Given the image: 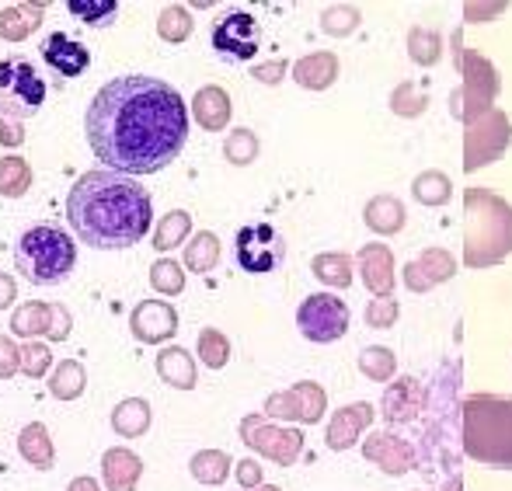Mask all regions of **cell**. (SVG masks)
<instances>
[{
  "instance_id": "43",
  "label": "cell",
  "mask_w": 512,
  "mask_h": 491,
  "mask_svg": "<svg viewBox=\"0 0 512 491\" xmlns=\"http://www.w3.org/2000/svg\"><path fill=\"white\" fill-rule=\"evenodd\" d=\"M401 314V303L394 296H373V303L366 307V324L370 328H391Z\"/></svg>"
},
{
  "instance_id": "15",
  "label": "cell",
  "mask_w": 512,
  "mask_h": 491,
  "mask_svg": "<svg viewBox=\"0 0 512 491\" xmlns=\"http://www.w3.org/2000/svg\"><path fill=\"white\" fill-rule=\"evenodd\" d=\"M129 328H133L136 342L161 345V342H168V338H175L178 310L164 300H143V303H136L133 317H129Z\"/></svg>"
},
{
  "instance_id": "53",
  "label": "cell",
  "mask_w": 512,
  "mask_h": 491,
  "mask_svg": "<svg viewBox=\"0 0 512 491\" xmlns=\"http://www.w3.org/2000/svg\"><path fill=\"white\" fill-rule=\"evenodd\" d=\"M255 491H283V488H276V485H262V488H255Z\"/></svg>"
},
{
  "instance_id": "11",
  "label": "cell",
  "mask_w": 512,
  "mask_h": 491,
  "mask_svg": "<svg viewBox=\"0 0 512 491\" xmlns=\"http://www.w3.org/2000/svg\"><path fill=\"white\" fill-rule=\"evenodd\" d=\"M237 265L251 276H265V272H276L286 258V241L272 223H251V227L237 230L234 241Z\"/></svg>"
},
{
  "instance_id": "3",
  "label": "cell",
  "mask_w": 512,
  "mask_h": 491,
  "mask_svg": "<svg viewBox=\"0 0 512 491\" xmlns=\"http://www.w3.org/2000/svg\"><path fill=\"white\" fill-rule=\"evenodd\" d=\"M512 255V206L499 192H464V265L492 269Z\"/></svg>"
},
{
  "instance_id": "24",
  "label": "cell",
  "mask_w": 512,
  "mask_h": 491,
  "mask_svg": "<svg viewBox=\"0 0 512 491\" xmlns=\"http://www.w3.org/2000/svg\"><path fill=\"white\" fill-rule=\"evenodd\" d=\"M157 377L168 387H178V391H192L196 387V363H192V352L182 349V345H171V349L157 352Z\"/></svg>"
},
{
  "instance_id": "48",
  "label": "cell",
  "mask_w": 512,
  "mask_h": 491,
  "mask_svg": "<svg viewBox=\"0 0 512 491\" xmlns=\"http://www.w3.org/2000/svg\"><path fill=\"white\" fill-rule=\"evenodd\" d=\"M237 481H241V488H248V491L262 488V464L241 460V464H237Z\"/></svg>"
},
{
  "instance_id": "33",
  "label": "cell",
  "mask_w": 512,
  "mask_h": 491,
  "mask_svg": "<svg viewBox=\"0 0 512 491\" xmlns=\"http://www.w3.org/2000/svg\"><path fill=\"white\" fill-rule=\"evenodd\" d=\"M216 265H220V237H216L213 230H203V234L192 237L189 248H185V269L206 276Z\"/></svg>"
},
{
  "instance_id": "17",
  "label": "cell",
  "mask_w": 512,
  "mask_h": 491,
  "mask_svg": "<svg viewBox=\"0 0 512 491\" xmlns=\"http://www.w3.org/2000/svg\"><path fill=\"white\" fill-rule=\"evenodd\" d=\"M39 56L56 70V74L67 77V81H70V77H81L84 70L91 67L88 46H84V42H77V39H70L67 32L46 35V39L39 42Z\"/></svg>"
},
{
  "instance_id": "19",
  "label": "cell",
  "mask_w": 512,
  "mask_h": 491,
  "mask_svg": "<svg viewBox=\"0 0 512 491\" xmlns=\"http://www.w3.org/2000/svg\"><path fill=\"white\" fill-rule=\"evenodd\" d=\"M359 276H363L366 290L373 296H394V286H398V276H394V255L387 244H366L356 255Z\"/></svg>"
},
{
  "instance_id": "4",
  "label": "cell",
  "mask_w": 512,
  "mask_h": 491,
  "mask_svg": "<svg viewBox=\"0 0 512 491\" xmlns=\"http://www.w3.org/2000/svg\"><path fill=\"white\" fill-rule=\"evenodd\" d=\"M464 453L474 464L512 471V397L474 394L464 401Z\"/></svg>"
},
{
  "instance_id": "16",
  "label": "cell",
  "mask_w": 512,
  "mask_h": 491,
  "mask_svg": "<svg viewBox=\"0 0 512 491\" xmlns=\"http://www.w3.org/2000/svg\"><path fill=\"white\" fill-rule=\"evenodd\" d=\"M453 276H457V262L443 248H425L422 255H415L405 265V286L411 293H429L432 286L446 283Z\"/></svg>"
},
{
  "instance_id": "32",
  "label": "cell",
  "mask_w": 512,
  "mask_h": 491,
  "mask_svg": "<svg viewBox=\"0 0 512 491\" xmlns=\"http://www.w3.org/2000/svg\"><path fill=\"white\" fill-rule=\"evenodd\" d=\"M230 464H234V460H230L223 450H199L196 457H192L189 471H192V478H196L199 485L216 488V485H223V481L230 478Z\"/></svg>"
},
{
  "instance_id": "49",
  "label": "cell",
  "mask_w": 512,
  "mask_h": 491,
  "mask_svg": "<svg viewBox=\"0 0 512 491\" xmlns=\"http://www.w3.org/2000/svg\"><path fill=\"white\" fill-rule=\"evenodd\" d=\"M21 140H25V129H21V122L0 119V143H4V147H18Z\"/></svg>"
},
{
  "instance_id": "45",
  "label": "cell",
  "mask_w": 512,
  "mask_h": 491,
  "mask_svg": "<svg viewBox=\"0 0 512 491\" xmlns=\"http://www.w3.org/2000/svg\"><path fill=\"white\" fill-rule=\"evenodd\" d=\"M356 25H359L356 7H331V11H324V18H321V28L328 35H345V32H352Z\"/></svg>"
},
{
  "instance_id": "20",
  "label": "cell",
  "mask_w": 512,
  "mask_h": 491,
  "mask_svg": "<svg viewBox=\"0 0 512 491\" xmlns=\"http://www.w3.org/2000/svg\"><path fill=\"white\" fill-rule=\"evenodd\" d=\"M370 422H373V404L370 401L345 404V408H338L328 422V446L338 453L349 450V446L359 443V436H363Z\"/></svg>"
},
{
  "instance_id": "38",
  "label": "cell",
  "mask_w": 512,
  "mask_h": 491,
  "mask_svg": "<svg viewBox=\"0 0 512 491\" xmlns=\"http://www.w3.org/2000/svg\"><path fill=\"white\" fill-rule=\"evenodd\" d=\"M394 370H398V359H394V352L384 349V345H373V349L359 352V373H363L366 380H391Z\"/></svg>"
},
{
  "instance_id": "42",
  "label": "cell",
  "mask_w": 512,
  "mask_h": 491,
  "mask_svg": "<svg viewBox=\"0 0 512 491\" xmlns=\"http://www.w3.org/2000/svg\"><path fill=\"white\" fill-rule=\"evenodd\" d=\"M223 157H227L230 164H237V168L251 164L258 157V136L251 133V129H234V133L227 136V143H223Z\"/></svg>"
},
{
  "instance_id": "29",
  "label": "cell",
  "mask_w": 512,
  "mask_h": 491,
  "mask_svg": "<svg viewBox=\"0 0 512 491\" xmlns=\"http://www.w3.org/2000/svg\"><path fill=\"white\" fill-rule=\"evenodd\" d=\"M310 272L321 279L324 286H335V290H349L352 286V258L342 251H324L310 262Z\"/></svg>"
},
{
  "instance_id": "50",
  "label": "cell",
  "mask_w": 512,
  "mask_h": 491,
  "mask_svg": "<svg viewBox=\"0 0 512 491\" xmlns=\"http://www.w3.org/2000/svg\"><path fill=\"white\" fill-rule=\"evenodd\" d=\"M283 70H286V60L262 63V67H255V81H262V84H279V77H283Z\"/></svg>"
},
{
  "instance_id": "31",
  "label": "cell",
  "mask_w": 512,
  "mask_h": 491,
  "mask_svg": "<svg viewBox=\"0 0 512 491\" xmlns=\"http://www.w3.org/2000/svg\"><path fill=\"white\" fill-rule=\"evenodd\" d=\"M39 25V7H7V11H0V39L7 42H25L32 32H39Z\"/></svg>"
},
{
  "instance_id": "23",
  "label": "cell",
  "mask_w": 512,
  "mask_h": 491,
  "mask_svg": "<svg viewBox=\"0 0 512 491\" xmlns=\"http://www.w3.org/2000/svg\"><path fill=\"white\" fill-rule=\"evenodd\" d=\"M230 95L223 88H216V84H206V88L196 91V98H192V115H196V122L209 133H220V129H227L230 122Z\"/></svg>"
},
{
  "instance_id": "36",
  "label": "cell",
  "mask_w": 512,
  "mask_h": 491,
  "mask_svg": "<svg viewBox=\"0 0 512 491\" xmlns=\"http://www.w3.org/2000/svg\"><path fill=\"white\" fill-rule=\"evenodd\" d=\"M411 192H415V199L422 202V206H443V202H450L453 196V185L443 171H422V175L415 178V185H411Z\"/></svg>"
},
{
  "instance_id": "51",
  "label": "cell",
  "mask_w": 512,
  "mask_h": 491,
  "mask_svg": "<svg viewBox=\"0 0 512 491\" xmlns=\"http://www.w3.org/2000/svg\"><path fill=\"white\" fill-rule=\"evenodd\" d=\"M14 296H18V286H14V279L11 276H4L0 272V310H7L14 303Z\"/></svg>"
},
{
  "instance_id": "37",
  "label": "cell",
  "mask_w": 512,
  "mask_h": 491,
  "mask_svg": "<svg viewBox=\"0 0 512 491\" xmlns=\"http://www.w3.org/2000/svg\"><path fill=\"white\" fill-rule=\"evenodd\" d=\"M67 11L74 14L81 25L105 28V25H112V21H115L119 4H115V0H67Z\"/></svg>"
},
{
  "instance_id": "14",
  "label": "cell",
  "mask_w": 512,
  "mask_h": 491,
  "mask_svg": "<svg viewBox=\"0 0 512 491\" xmlns=\"http://www.w3.org/2000/svg\"><path fill=\"white\" fill-rule=\"evenodd\" d=\"M70 328H74V317L63 303H25L11 317V331L21 338L49 335L53 342H63V338H70Z\"/></svg>"
},
{
  "instance_id": "22",
  "label": "cell",
  "mask_w": 512,
  "mask_h": 491,
  "mask_svg": "<svg viewBox=\"0 0 512 491\" xmlns=\"http://www.w3.org/2000/svg\"><path fill=\"white\" fill-rule=\"evenodd\" d=\"M422 404H425V387L418 384L415 377H401V380H394V387L384 394V418L391 425L411 422V418L422 411Z\"/></svg>"
},
{
  "instance_id": "21",
  "label": "cell",
  "mask_w": 512,
  "mask_h": 491,
  "mask_svg": "<svg viewBox=\"0 0 512 491\" xmlns=\"http://www.w3.org/2000/svg\"><path fill=\"white\" fill-rule=\"evenodd\" d=\"M102 474L108 491H136V481L143 474V460L126 446H112L102 457Z\"/></svg>"
},
{
  "instance_id": "46",
  "label": "cell",
  "mask_w": 512,
  "mask_h": 491,
  "mask_svg": "<svg viewBox=\"0 0 512 491\" xmlns=\"http://www.w3.org/2000/svg\"><path fill=\"white\" fill-rule=\"evenodd\" d=\"M21 370V349H14L11 338L0 335V380L14 377Z\"/></svg>"
},
{
  "instance_id": "5",
  "label": "cell",
  "mask_w": 512,
  "mask_h": 491,
  "mask_svg": "<svg viewBox=\"0 0 512 491\" xmlns=\"http://www.w3.org/2000/svg\"><path fill=\"white\" fill-rule=\"evenodd\" d=\"M77 244L53 223H35L14 244V269L32 286H56L74 272Z\"/></svg>"
},
{
  "instance_id": "9",
  "label": "cell",
  "mask_w": 512,
  "mask_h": 491,
  "mask_svg": "<svg viewBox=\"0 0 512 491\" xmlns=\"http://www.w3.org/2000/svg\"><path fill=\"white\" fill-rule=\"evenodd\" d=\"M297 328L307 342H317V345L338 342V338H345V331H349V307H345L342 296L314 293L300 303Z\"/></svg>"
},
{
  "instance_id": "41",
  "label": "cell",
  "mask_w": 512,
  "mask_h": 491,
  "mask_svg": "<svg viewBox=\"0 0 512 491\" xmlns=\"http://www.w3.org/2000/svg\"><path fill=\"white\" fill-rule=\"evenodd\" d=\"M199 359H203L209 370H223V366H227V359H230L227 335H223V331H216V328L199 331Z\"/></svg>"
},
{
  "instance_id": "12",
  "label": "cell",
  "mask_w": 512,
  "mask_h": 491,
  "mask_svg": "<svg viewBox=\"0 0 512 491\" xmlns=\"http://www.w3.org/2000/svg\"><path fill=\"white\" fill-rule=\"evenodd\" d=\"M258 46H262V28H258V21L251 18L248 11H234V14H227V18L216 21L213 49L223 56V60L244 63L258 53Z\"/></svg>"
},
{
  "instance_id": "52",
  "label": "cell",
  "mask_w": 512,
  "mask_h": 491,
  "mask_svg": "<svg viewBox=\"0 0 512 491\" xmlns=\"http://www.w3.org/2000/svg\"><path fill=\"white\" fill-rule=\"evenodd\" d=\"M67 491H98V485H95V478H74Z\"/></svg>"
},
{
  "instance_id": "6",
  "label": "cell",
  "mask_w": 512,
  "mask_h": 491,
  "mask_svg": "<svg viewBox=\"0 0 512 491\" xmlns=\"http://www.w3.org/2000/svg\"><path fill=\"white\" fill-rule=\"evenodd\" d=\"M46 81L42 74L25 60V56H7L0 60V119L25 122L39 115L46 105Z\"/></svg>"
},
{
  "instance_id": "40",
  "label": "cell",
  "mask_w": 512,
  "mask_h": 491,
  "mask_svg": "<svg viewBox=\"0 0 512 491\" xmlns=\"http://www.w3.org/2000/svg\"><path fill=\"white\" fill-rule=\"evenodd\" d=\"M150 286L161 296H178L185 290V269L171 258H161V262L150 265Z\"/></svg>"
},
{
  "instance_id": "1",
  "label": "cell",
  "mask_w": 512,
  "mask_h": 491,
  "mask_svg": "<svg viewBox=\"0 0 512 491\" xmlns=\"http://www.w3.org/2000/svg\"><path fill=\"white\" fill-rule=\"evenodd\" d=\"M84 133L108 171L157 175L189 140V108L168 81L122 74L91 98Z\"/></svg>"
},
{
  "instance_id": "34",
  "label": "cell",
  "mask_w": 512,
  "mask_h": 491,
  "mask_svg": "<svg viewBox=\"0 0 512 491\" xmlns=\"http://www.w3.org/2000/svg\"><path fill=\"white\" fill-rule=\"evenodd\" d=\"M32 189V168L25 157H0V196L21 199Z\"/></svg>"
},
{
  "instance_id": "35",
  "label": "cell",
  "mask_w": 512,
  "mask_h": 491,
  "mask_svg": "<svg viewBox=\"0 0 512 491\" xmlns=\"http://www.w3.org/2000/svg\"><path fill=\"white\" fill-rule=\"evenodd\" d=\"M189 234H192V216L185 213V209H175V213H168L161 223H157L154 248L157 251H171V248H178V244H182Z\"/></svg>"
},
{
  "instance_id": "18",
  "label": "cell",
  "mask_w": 512,
  "mask_h": 491,
  "mask_svg": "<svg viewBox=\"0 0 512 491\" xmlns=\"http://www.w3.org/2000/svg\"><path fill=\"white\" fill-rule=\"evenodd\" d=\"M363 457L370 460V464H377L384 474H408L411 467L418 464L411 443H405V439H398V436H391V432H373V436H366Z\"/></svg>"
},
{
  "instance_id": "10",
  "label": "cell",
  "mask_w": 512,
  "mask_h": 491,
  "mask_svg": "<svg viewBox=\"0 0 512 491\" xmlns=\"http://www.w3.org/2000/svg\"><path fill=\"white\" fill-rule=\"evenodd\" d=\"M241 439H244V446H251L255 453H262L265 460H272V464H279V467L297 464V457L304 453V432L272 425L269 418H262V415L244 418Z\"/></svg>"
},
{
  "instance_id": "26",
  "label": "cell",
  "mask_w": 512,
  "mask_h": 491,
  "mask_svg": "<svg viewBox=\"0 0 512 491\" xmlns=\"http://www.w3.org/2000/svg\"><path fill=\"white\" fill-rule=\"evenodd\" d=\"M363 220H366V227H370L373 234L394 237L401 227H405L408 213H405V206H401V199H394V196H377V199L366 202Z\"/></svg>"
},
{
  "instance_id": "7",
  "label": "cell",
  "mask_w": 512,
  "mask_h": 491,
  "mask_svg": "<svg viewBox=\"0 0 512 491\" xmlns=\"http://www.w3.org/2000/svg\"><path fill=\"white\" fill-rule=\"evenodd\" d=\"M460 70H464V84L460 91H453V115L460 122L471 126L474 119H481L485 112L495 108V98H499V74H495L492 60H485L474 49H464L460 53Z\"/></svg>"
},
{
  "instance_id": "25",
  "label": "cell",
  "mask_w": 512,
  "mask_h": 491,
  "mask_svg": "<svg viewBox=\"0 0 512 491\" xmlns=\"http://www.w3.org/2000/svg\"><path fill=\"white\" fill-rule=\"evenodd\" d=\"M338 77V56L335 53H310L304 60L293 63V81L307 91H324L331 88Z\"/></svg>"
},
{
  "instance_id": "13",
  "label": "cell",
  "mask_w": 512,
  "mask_h": 491,
  "mask_svg": "<svg viewBox=\"0 0 512 491\" xmlns=\"http://www.w3.org/2000/svg\"><path fill=\"white\" fill-rule=\"evenodd\" d=\"M324 408H328V394H324L321 384H310V380L290 387V391L269 394V401H265V415L269 418H290V422L304 425L321 422Z\"/></svg>"
},
{
  "instance_id": "2",
  "label": "cell",
  "mask_w": 512,
  "mask_h": 491,
  "mask_svg": "<svg viewBox=\"0 0 512 491\" xmlns=\"http://www.w3.org/2000/svg\"><path fill=\"white\" fill-rule=\"evenodd\" d=\"M67 220L81 244L95 251H122L143 241L154 220L150 192L119 171H84L67 196Z\"/></svg>"
},
{
  "instance_id": "47",
  "label": "cell",
  "mask_w": 512,
  "mask_h": 491,
  "mask_svg": "<svg viewBox=\"0 0 512 491\" xmlns=\"http://www.w3.org/2000/svg\"><path fill=\"white\" fill-rule=\"evenodd\" d=\"M391 108H394V112H398V115H418L425 105H422V98H415V95H411V84H401V88L394 91Z\"/></svg>"
},
{
  "instance_id": "30",
  "label": "cell",
  "mask_w": 512,
  "mask_h": 491,
  "mask_svg": "<svg viewBox=\"0 0 512 491\" xmlns=\"http://www.w3.org/2000/svg\"><path fill=\"white\" fill-rule=\"evenodd\" d=\"M84 387H88V373H84V366L77 359H63L53 370V380H49V394L56 401H77L84 394Z\"/></svg>"
},
{
  "instance_id": "44",
  "label": "cell",
  "mask_w": 512,
  "mask_h": 491,
  "mask_svg": "<svg viewBox=\"0 0 512 491\" xmlns=\"http://www.w3.org/2000/svg\"><path fill=\"white\" fill-rule=\"evenodd\" d=\"M49 363H53V352L46 345L25 342V349H21V370H25V377H42L49 370Z\"/></svg>"
},
{
  "instance_id": "28",
  "label": "cell",
  "mask_w": 512,
  "mask_h": 491,
  "mask_svg": "<svg viewBox=\"0 0 512 491\" xmlns=\"http://www.w3.org/2000/svg\"><path fill=\"white\" fill-rule=\"evenodd\" d=\"M150 418L154 415H150V404L143 401V397H126V401L112 411V429L126 439H140V436H147Z\"/></svg>"
},
{
  "instance_id": "27",
  "label": "cell",
  "mask_w": 512,
  "mask_h": 491,
  "mask_svg": "<svg viewBox=\"0 0 512 491\" xmlns=\"http://www.w3.org/2000/svg\"><path fill=\"white\" fill-rule=\"evenodd\" d=\"M18 453L35 467V471H49L56 464V450H53V436L42 422H32L21 429L18 436Z\"/></svg>"
},
{
  "instance_id": "39",
  "label": "cell",
  "mask_w": 512,
  "mask_h": 491,
  "mask_svg": "<svg viewBox=\"0 0 512 491\" xmlns=\"http://www.w3.org/2000/svg\"><path fill=\"white\" fill-rule=\"evenodd\" d=\"M157 35L164 42H185L192 35V14L182 4H168L157 18Z\"/></svg>"
},
{
  "instance_id": "8",
  "label": "cell",
  "mask_w": 512,
  "mask_h": 491,
  "mask_svg": "<svg viewBox=\"0 0 512 491\" xmlns=\"http://www.w3.org/2000/svg\"><path fill=\"white\" fill-rule=\"evenodd\" d=\"M512 126L502 108H492L481 119H474L464 133V171H481L485 164H495L509 150Z\"/></svg>"
}]
</instances>
